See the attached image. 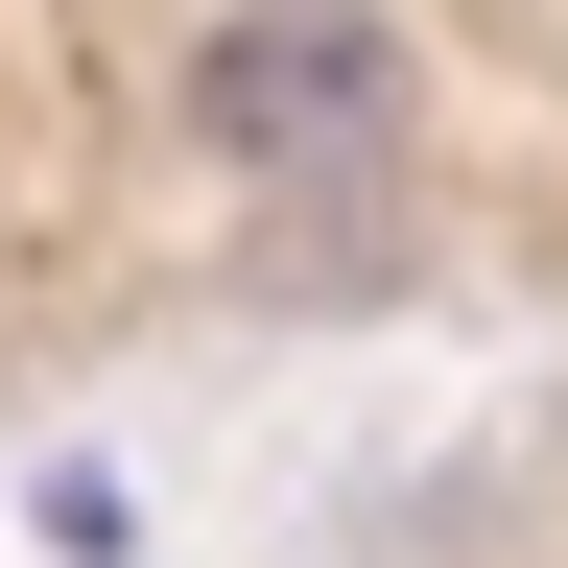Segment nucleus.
<instances>
[{"label":"nucleus","mask_w":568,"mask_h":568,"mask_svg":"<svg viewBox=\"0 0 568 568\" xmlns=\"http://www.w3.org/2000/svg\"><path fill=\"white\" fill-rule=\"evenodd\" d=\"M403 119H426V71H403V24H355V0H237V24L190 48V142L261 166V190L403 166Z\"/></svg>","instance_id":"obj_1"},{"label":"nucleus","mask_w":568,"mask_h":568,"mask_svg":"<svg viewBox=\"0 0 568 568\" xmlns=\"http://www.w3.org/2000/svg\"><path fill=\"white\" fill-rule=\"evenodd\" d=\"M24 521H48L71 568H119V545H142V497H119V474H24Z\"/></svg>","instance_id":"obj_2"}]
</instances>
